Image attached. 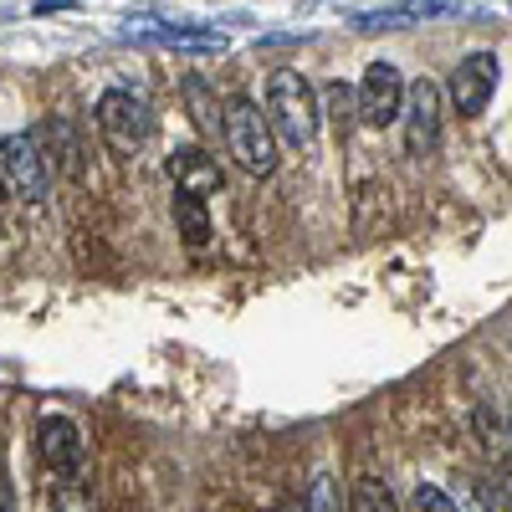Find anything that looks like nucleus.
<instances>
[{"instance_id":"nucleus-21","label":"nucleus","mask_w":512,"mask_h":512,"mask_svg":"<svg viewBox=\"0 0 512 512\" xmlns=\"http://www.w3.org/2000/svg\"><path fill=\"white\" fill-rule=\"evenodd\" d=\"M0 190H11L6 185V139H0Z\"/></svg>"},{"instance_id":"nucleus-16","label":"nucleus","mask_w":512,"mask_h":512,"mask_svg":"<svg viewBox=\"0 0 512 512\" xmlns=\"http://www.w3.org/2000/svg\"><path fill=\"white\" fill-rule=\"evenodd\" d=\"M308 512H338V487H333L328 472L313 477V487H308Z\"/></svg>"},{"instance_id":"nucleus-12","label":"nucleus","mask_w":512,"mask_h":512,"mask_svg":"<svg viewBox=\"0 0 512 512\" xmlns=\"http://www.w3.org/2000/svg\"><path fill=\"white\" fill-rule=\"evenodd\" d=\"M185 108H190V118L205 139H221V103H216L205 77H185Z\"/></svg>"},{"instance_id":"nucleus-4","label":"nucleus","mask_w":512,"mask_h":512,"mask_svg":"<svg viewBox=\"0 0 512 512\" xmlns=\"http://www.w3.org/2000/svg\"><path fill=\"white\" fill-rule=\"evenodd\" d=\"M405 113V77L390 62H369L359 82V123L364 128H390Z\"/></svg>"},{"instance_id":"nucleus-19","label":"nucleus","mask_w":512,"mask_h":512,"mask_svg":"<svg viewBox=\"0 0 512 512\" xmlns=\"http://www.w3.org/2000/svg\"><path fill=\"white\" fill-rule=\"evenodd\" d=\"M487 492H492V507L497 512H512V472H497Z\"/></svg>"},{"instance_id":"nucleus-22","label":"nucleus","mask_w":512,"mask_h":512,"mask_svg":"<svg viewBox=\"0 0 512 512\" xmlns=\"http://www.w3.org/2000/svg\"><path fill=\"white\" fill-rule=\"evenodd\" d=\"M0 195H6V190H0ZM0 216H6V200H0Z\"/></svg>"},{"instance_id":"nucleus-3","label":"nucleus","mask_w":512,"mask_h":512,"mask_svg":"<svg viewBox=\"0 0 512 512\" xmlns=\"http://www.w3.org/2000/svg\"><path fill=\"white\" fill-rule=\"evenodd\" d=\"M98 134H103V144H108L113 154L134 159V154L154 139V108H149L144 98H134V93L113 88V93L98 98Z\"/></svg>"},{"instance_id":"nucleus-17","label":"nucleus","mask_w":512,"mask_h":512,"mask_svg":"<svg viewBox=\"0 0 512 512\" xmlns=\"http://www.w3.org/2000/svg\"><path fill=\"white\" fill-rule=\"evenodd\" d=\"M354 103H359V93H354V88H344V82H333V88H328V113H333V123L359 118V113H354Z\"/></svg>"},{"instance_id":"nucleus-11","label":"nucleus","mask_w":512,"mask_h":512,"mask_svg":"<svg viewBox=\"0 0 512 512\" xmlns=\"http://www.w3.org/2000/svg\"><path fill=\"white\" fill-rule=\"evenodd\" d=\"M456 0H405V6H390V11H374V16H359L364 31H390V26H415V21H431V16H451Z\"/></svg>"},{"instance_id":"nucleus-15","label":"nucleus","mask_w":512,"mask_h":512,"mask_svg":"<svg viewBox=\"0 0 512 512\" xmlns=\"http://www.w3.org/2000/svg\"><path fill=\"white\" fill-rule=\"evenodd\" d=\"M415 512H466V507H461V497H451L446 487L420 482V487H415Z\"/></svg>"},{"instance_id":"nucleus-10","label":"nucleus","mask_w":512,"mask_h":512,"mask_svg":"<svg viewBox=\"0 0 512 512\" xmlns=\"http://www.w3.org/2000/svg\"><path fill=\"white\" fill-rule=\"evenodd\" d=\"M164 169H169V180H175V190H185V195H195V200L216 195V190L226 185V175H221L216 154H205V149H195V144L175 149Z\"/></svg>"},{"instance_id":"nucleus-9","label":"nucleus","mask_w":512,"mask_h":512,"mask_svg":"<svg viewBox=\"0 0 512 512\" xmlns=\"http://www.w3.org/2000/svg\"><path fill=\"white\" fill-rule=\"evenodd\" d=\"M36 144H47V169H62L72 185H82V175H88V149H82V134L72 118H47L36 128Z\"/></svg>"},{"instance_id":"nucleus-23","label":"nucleus","mask_w":512,"mask_h":512,"mask_svg":"<svg viewBox=\"0 0 512 512\" xmlns=\"http://www.w3.org/2000/svg\"><path fill=\"white\" fill-rule=\"evenodd\" d=\"M507 431H512V420H507Z\"/></svg>"},{"instance_id":"nucleus-13","label":"nucleus","mask_w":512,"mask_h":512,"mask_svg":"<svg viewBox=\"0 0 512 512\" xmlns=\"http://www.w3.org/2000/svg\"><path fill=\"white\" fill-rule=\"evenodd\" d=\"M175 226H180V241L190 251H205L210 246V216H205V200L175 190Z\"/></svg>"},{"instance_id":"nucleus-2","label":"nucleus","mask_w":512,"mask_h":512,"mask_svg":"<svg viewBox=\"0 0 512 512\" xmlns=\"http://www.w3.org/2000/svg\"><path fill=\"white\" fill-rule=\"evenodd\" d=\"M267 123L287 149H313V139H318V98H313L303 72L282 67V72L267 77Z\"/></svg>"},{"instance_id":"nucleus-8","label":"nucleus","mask_w":512,"mask_h":512,"mask_svg":"<svg viewBox=\"0 0 512 512\" xmlns=\"http://www.w3.org/2000/svg\"><path fill=\"white\" fill-rule=\"evenodd\" d=\"M36 446H41V461L52 466V477L77 482L82 461H88V446H82V431L67 415H41L36 420Z\"/></svg>"},{"instance_id":"nucleus-18","label":"nucleus","mask_w":512,"mask_h":512,"mask_svg":"<svg viewBox=\"0 0 512 512\" xmlns=\"http://www.w3.org/2000/svg\"><path fill=\"white\" fill-rule=\"evenodd\" d=\"M57 512H88V502H82V482H62L57 487Z\"/></svg>"},{"instance_id":"nucleus-14","label":"nucleus","mask_w":512,"mask_h":512,"mask_svg":"<svg viewBox=\"0 0 512 512\" xmlns=\"http://www.w3.org/2000/svg\"><path fill=\"white\" fill-rule=\"evenodd\" d=\"M349 512H400V502L384 477H359L349 487Z\"/></svg>"},{"instance_id":"nucleus-20","label":"nucleus","mask_w":512,"mask_h":512,"mask_svg":"<svg viewBox=\"0 0 512 512\" xmlns=\"http://www.w3.org/2000/svg\"><path fill=\"white\" fill-rule=\"evenodd\" d=\"M0 512H16V487H11V466L0 461Z\"/></svg>"},{"instance_id":"nucleus-6","label":"nucleus","mask_w":512,"mask_h":512,"mask_svg":"<svg viewBox=\"0 0 512 512\" xmlns=\"http://www.w3.org/2000/svg\"><path fill=\"white\" fill-rule=\"evenodd\" d=\"M6 185H11V195H21L26 205H41V200H47L52 169H47V154L36 149V134L6 139Z\"/></svg>"},{"instance_id":"nucleus-7","label":"nucleus","mask_w":512,"mask_h":512,"mask_svg":"<svg viewBox=\"0 0 512 512\" xmlns=\"http://www.w3.org/2000/svg\"><path fill=\"white\" fill-rule=\"evenodd\" d=\"M451 103L461 118H482L492 93H497V57L492 52H472V57H461L456 72H451Z\"/></svg>"},{"instance_id":"nucleus-1","label":"nucleus","mask_w":512,"mask_h":512,"mask_svg":"<svg viewBox=\"0 0 512 512\" xmlns=\"http://www.w3.org/2000/svg\"><path fill=\"white\" fill-rule=\"evenodd\" d=\"M221 144L246 175H272L277 169V134L267 123V108H256L246 93H231L221 103Z\"/></svg>"},{"instance_id":"nucleus-5","label":"nucleus","mask_w":512,"mask_h":512,"mask_svg":"<svg viewBox=\"0 0 512 512\" xmlns=\"http://www.w3.org/2000/svg\"><path fill=\"white\" fill-rule=\"evenodd\" d=\"M405 149L415 159H431L441 149V93H436V82H415V88L405 93Z\"/></svg>"}]
</instances>
